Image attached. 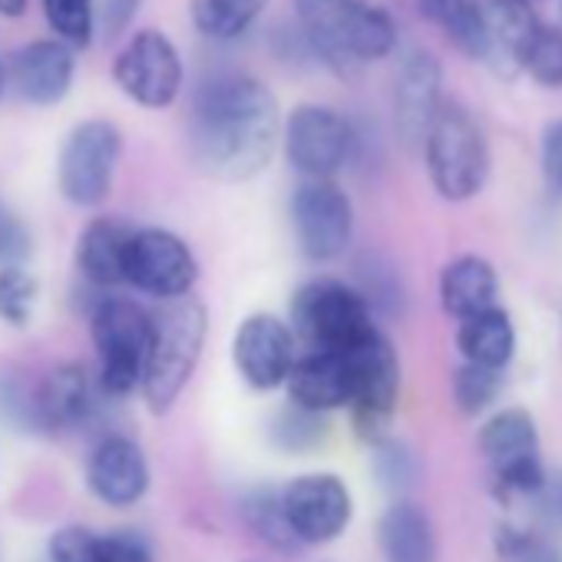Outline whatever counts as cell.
<instances>
[{
  "instance_id": "83f0119b",
  "label": "cell",
  "mask_w": 562,
  "mask_h": 562,
  "mask_svg": "<svg viewBox=\"0 0 562 562\" xmlns=\"http://www.w3.org/2000/svg\"><path fill=\"white\" fill-rule=\"evenodd\" d=\"M41 302V281L27 265L0 268V322L8 328H27Z\"/></svg>"
},
{
  "instance_id": "3957f363",
  "label": "cell",
  "mask_w": 562,
  "mask_h": 562,
  "mask_svg": "<svg viewBox=\"0 0 562 562\" xmlns=\"http://www.w3.org/2000/svg\"><path fill=\"white\" fill-rule=\"evenodd\" d=\"M302 27L318 57L338 70L384 60L397 47V24L368 0H299Z\"/></svg>"
},
{
  "instance_id": "6da1fadb",
  "label": "cell",
  "mask_w": 562,
  "mask_h": 562,
  "mask_svg": "<svg viewBox=\"0 0 562 562\" xmlns=\"http://www.w3.org/2000/svg\"><path fill=\"white\" fill-rule=\"evenodd\" d=\"M278 143V100L258 77L222 74L199 90L189 123V153L209 179H255L271 162Z\"/></svg>"
},
{
  "instance_id": "d4e9b609",
  "label": "cell",
  "mask_w": 562,
  "mask_h": 562,
  "mask_svg": "<svg viewBox=\"0 0 562 562\" xmlns=\"http://www.w3.org/2000/svg\"><path fill=\"white\" fill-rule=\"evenodd\" d=\"M457 348H460L463 364L503 371L516 351V331H513L509 315L496 305L473 318H463L457 328Z\"/></svg>"
},
{
  "instance_id": "f546056e",
  "label": "cell",
  "mask_w": 562,
  "mask_h": 562,
  "mask_svg": "<svg viewBox=\"0 0 562 562\" xmlns=\"http://www.w3.org/2000/svg\"><path fill=\"white\" fill-rule=\"evenodd\" d=\"M245 516H248V526L258 532V539H265L268 546L274 549H292L299 546L285 516H281V503H278V490H251L245 496Z\"/></svg>"
},
{
  "instance_id": "74e56055",
  "label": "cell",
  "mask_w": 562,
  "mask_h": 562,
  "mask_svg": "<svg viewBox=\"0 0 562 562\" xmlns=\"http://www.w3.org/2000/svg\"><path fill=\"white\" fill-rule=\"evenodd\" d=\"M539 156H542V176H546V182L555 192H562V120H555V123H549L542 130V149H539Z\"/></svg>"
},
{
  "instance_id": "4fadbf2b",
  "label": "cell",
  "mask_w": 562,
  "mask_h": 562,
  "mask_svg": "<svg viewBox=\"0 0 562 562\" xmlns=\"http://www.w3.org/2000/svg\"><path fill=\"white\" fill-rule=\"evenodd\" d=\"M281 146L305 179H335L355 153V130L338 110L302 103L281 123Z\"/></svg>"
},
{
  "instance_id": "8fae6325",
  "label": "cell",
  "mask_w": 562,
  "mask_h": 562,
  "mask_svg": "<svg viewBox=\"0 0 562 562\" xmlns=\"http://www.w3.org/2000/svg\"><path fill=\"white\" fill-rule=\"evenodd\" d=\"M351 368V417L355 430L378 443L387 437V427L397 411L401 397V358L391 345V338L378 328L368 341L351 348L348 355Z\"/></svg>"
},
{
  "instance_id": "484cf974",
  "label": "cell",
  "mask_w": 562,
  "mask_h": 562,
  "mask_svg": "<svg viewBox=\"0 0 562 562\" xmlns=\"http://www.w3.org/2000/svg\"><path fill=\"white\" fill-rule=\"evenodd\" d=\"M268 8V0H192V24L209 41L241 37Z\"/></svg>"
},
{
  "instance_id": "5b68a950",
  "label": "cell",
  "mask_w": 562,
  "mask_h": 562,
  "mask_svg": "<svg viewBox=\"0 0 562 562\" xmlns=\"http://www.w3.org/2000/svg\"><path fill=\"white\" fill-rule=\"evenodd\" d=\"M427 172L440 199L467 202L490 176V149L480 123L460 103H440L427 136H424Z\"/></svg>"
},
{
  "instance_id": "ab89813d",
  "label": "cell",
  "mask_w": 562,
  "mask_h": 562,
  "mask_svg": "<svg viewBox=\"0 0 562 562\" xmlns=\"http://www.w3.org/2000/svg\"><path fill=\"white\" fill-rule=\"evenodd\" d=\"M24 14H27V0H0V18L18 21Z\"/></svg>"
},
{
  "instance_id": "d6986e66",
  "label": "cell",
  "mask_w": 562,
  "mask_h": 562,
  "mask_svg": "<svg viewBox=\"0 0 562 562\" xmlns=\"http://www.w3.org/2000/svg\"><path fill=\"white\" fill-rule=\"evenodd\" d=\"M443 70L430 50H411L401 64L394 87V120L407 143H424L437 110H440Z\"/></svg>"
},
{
  "instance_id": "9a60e30c",
  "label": "cell",
  "mask_w": 562,
  "mask_h": 562,
  "mask_svg": "<svg viewBox=\"0 0 562 562\" xmlns=\"http://www.w3.org/2000/svg\"><path fill=\"white\" fill-rule=\"evenodd\" d=\"M295 335L285 318L255 312L241 318L232 338V364L235 374L251 391H278L285 387L295 364Z\"/></svg>"
},
{
  "instance_id": "b9f144b4",
  "label": "cell",
  "mask_w": 562,
  "mask_h": 562,
  "mask_svg": "<svg viewBox=\"0 0 562 562\" xmlns=\"http://www.w3.org/2000/svg\"><path fill=\"white\" fill-rule=\"evenodd\" d=\"M559 506H562V499H559Z\"/></svg>"
},
{
  "instance_id": "d590c367",
  "label": "cell",
  "mask_w": 562,
  "mask_h": 562,
  "mask_svg": "<svg viewBox=\"0 0 562 562\" xmlns=\"http://www.w3.org/2000/svg\"><path fill=\"white\" fill-rule=\"evenodd\" d=\"M100 562H156V559L143 536L120 529V532L100 536Z\"/></svg>"
},
{
  "instance_id": "7c38bea8",
  "label": "cell",
  "mask_w": 562,
  "mask_h": 562,
  "mask_svg": "<svg viewBox=\"0 0 562 562\" xmlns=\"http://www.w3.org/2000/svg\"><path fill=\"white\" fill-rule=\"evenodd\" d=\"M182 57L162 31H136L113 60V80L143 110H169L182 93Z\"/></svg>"
},
{
  "instance_id": "7a4b0ae2",
  "label": "cell",
  "mask_w": 562,
  "mask_h": 562,
  "mask_svg": "<svg viewBox=\"0 0 562 562\" xmlns=\"http://www.w3.org/2000/svg\"><path fill=\"white\" fill-rule=\"evenodd\" d=\"M205 335H209V312L192 295L179 302H166V308L153 315V341L139 384V394L153 414H166L182 397L202 361Z\"/></svg>"
},
{
  "instance_id": "f35d334b",
  "label": "cell",
  "mask_w": 562,
  "mask_h": 562,
  "mask_svg": "<svg viewBox=\"0 0 562 562\" xmlns=\"http://www.w3.org/2000/svg\"><path fill=\"white\" fill-rule=\"evenodd\" d=\"M139 8H143V0H103L106 34H120V31H126Z\"/></svg>"
},
{
  "instance_id": "9c48e42d",
  "label": "cell",
  "mask_w": 562,
  "mask_h": 562,
  "mask_svg": "<svg viewBox=\"0 0 562 562\" xmlns=\"http://www.w3.org/2000/svg\"><path fill=\"white\" fill-rule=\"evenodd\" d=\"M123 278L126 285L149 299L179 302L189 299V292L195 289L199 258L189 248V241L169 228H133L126 241Z\"/></svg>"
},
{
  "instance_id": "4dcf8cb0",
  "label": "cell",
  "mask_w": 562,
  "mask_h": 562,
  "mask_svg": "<svg viewBox=\"0 0 562 562\" xmlns=\"http://www.w3.org/2000/svg\"><path fill=\"white\" fill-rule=\"evenodd\" d=\"M522 70L546 90H562V27L539 24L526 57Z\"/></svg>"
},
{
  "instance_id": "8d00e7d4",
  "label": "cell",
  "mask_w": 562,
  "mask_h": 562,
  "mask_svg": "<svg viewBox=\"0 0 562 562\" xmlns=\"http://www.w3.org/2000/svg\"><path fill=\"white\" fill-rule=\"evenodd\" d=\"M312 420H318V414H305L299 407H289L285 414L278 417V440H281V447L292 450V453H302L312 443H318L322 434L315 427H308Z\"/></svg>"
},
{
  "instance_id": "ba28073f",
  "label": "cell",
  "mask_w": 562,
  "mask_h": 562,
  "mask_svg": "<svg viewBox=\"0 0 562 562\" xmlns=\"http://www.w3.org/2000/svg\"><path fill=\"white\" fill-rule=\"evenodd\" d=\"M480 453L490 463L496 493L506 496H532L546 483V470L539 460V430L526 407H503L480 427Z\"/></svg>"
},
{
  "instance_id": "277c9868",
  "label": "cell",
  "mask_w": 562,
  "mask_h": 562,
  "mask_svg": "<svg viewBox=\"0 0 562 562\" xmlns=\"http://www.w3.org/2000/svg\"><path fill=\"white\" fill-rule=\"evenodd\" d=\"M289 328L295 341L331 355H348L378 331L368 299L338 278H315L295 292Z\"/></svg>"
},
{
  "instance_id": "603a6c76",
  "label": "cell",
  "mask_w": 562,
  "mask_h": 562,
  "mask_svg": "<svg viewBox=\"0 0 562 562\" xmlns=\"http://www.w3.org/2000/svg\"><path fill=\"white\" fill-rule=\"evenodd\" d=\"M384 562H437V529L424 506L397 499L378 522Z\"/></svg>"
},
{
  "instance_id": "7402d4cb",
  "label": "cell",
  "mask_w": 562,
  "mask_h": 562,
  "mask_svg": "<svg viewBox=\"0 0 562 562\" xmlns=\"http://www.w3.org/2000/svg\"><path fill=\"white\" fill-rule=\"evenodd\" d=\"M496 295L499 274L483 255H460L440 274V305L457 322L496 308Z\"/></svg>"
},
{
  "instance_id": "2e32d148",
  "label": "cell",
  "mask_w": 562,
  "mask_h": 562,
  "mask_svg": "<svg viewBox=\"0 0 562 562\" xmlns=\"http://www.w3.org/2000/svg\"><path fill=\"white\" fill-rule=\"evenodd\" d=\"M153 483L149 460L143 447L126 434L103 437L87 457V490L110 509L136 506Z\"/></svg>"
},
{
  "instance_id": "44dd1931",
  "label": "cell",
  "mask_w": 562,
  "mask_h": 562,
  "mask_svg": "<svg viewBox=\"0 0 562 562\" xmlns=\"http://www.w3.org/2000/svg\"><path fill=\"white\" fill-rule=\"evenodd\" d=\"M37 424L50 430H77L93 414V384L83 364H60L54 368L34 401Z\"/></svg>"
},
{
  "instance_id": "d6a6232c",
  "label": "cell",
  "mask_w": 562,
  "mask_h": 562,
  "mask_svg": "<svg viewBox=\"0 0 562 562\" xmlns=\"http://www.w3.org/2000/svg\"><path fill=\"white\" fill-rule=\"evenodd\" d=\"M50 562H100V532L87 526H64L47 542Z\"/></svg>"
},
{
  "instance_id": "e0dca14e",
  "label": "cell",
  "mask_w": 562,
  "mask_h": 562,
  "mask_svg": "<svg viewBox=\"0 0 562 562\" xmlns=\"http://www.w3.org/2000/svg\"><path fill=\"white\" fill-rule=\"evenodd\" d=\"M77 74V57L74 47L64 41H34L21 47L11 64H8V80L14 83L18 97L31 106H57L67 100Z\"/></svg>"
},
{
  "instance_id": "e575fe53",
  "label": "cell",
  "mask_w": 562,
  "mask_h": 562,
  "mask_svg": "<svg viewBox=\"0 0 562 562\" xmlns=\"http://www.w3.org/2000/svg\"><path fill=\"white\" fill-rule=\"evenodd\" d=\"M34 251L31 241V228L24 225V218L0 202V268L4 265H24L27 255Z\"/></svg>"
},
{
  "instance_id": "30bf717a",
  "label": "cell",
  "mask_w": 562,
  "mask_h": 562,
  "mask_svg": "<svg viewBox=\"0 0 562 562\" xmlns=\"http://www.w3.org/2000/svg\"><path fill=\"white\" fill-rule=\"evenodd\" d=\"M278 503L299 546H328L341 539L355 519L351 486L328 470L292 476L278 490Z\"/></svg>"
},
{
  "instance_id": "60d3db41",
  "label": "cell",
  "mask_w": 562,
  "mask_h": 562,
  "mask_svg": "<svg viewBox=\"0 0 562 562\" xmlns=\"http://www.w3.org/2000/svg\"><path fill=\"white\" fill-rule=\"evenodd\" d=\"M4 90H8V67L0 60V100H4Z\"/></svg>"
},
{
  "instance_id": "f1b7e54d",
  "label": "cell",
  "mask_w": 562,
  "mask_h": 562,
  "mask_svg": "<svg viewBox=\"0 0 562 562\" xmlns=\"http://www.w3.org/2000/svg\"><path fill=\"white\" fill-rule=\"evenodd\" d=\"M44 18L57 41L74 50H87L97 31V8L93 0H44Z\"/></svg>"
},
{
  "instance_id": "cb8c5ba5",
  "label": "cell",
  "mask_w": 562,
  "mask_h": 562,
  "mask_svg": "<svg viewBox=\"0 0 562 562\" xmlns=\"http://www.w3.org/2000/svg\"><path fill=\"white\" fill-rule=\"evenodd\" d=\"M130 232L116 218H93L80 238H77V271L90 281L93 289H120L126 285L123 278V258Z\"/></svg>"
},
{
  "instance_id": "4316f807",
  "label": "cell",
  "mask_w": 562,
  "mask_h": 562,
  "mask_svg": "<svg viewBox=\"0 0 562 562\" xmlns=\"http://www.w3.org/2000/svg\"><path fill=\"white\" fill-rule=\"evenodd\" d=\"M420 11L430 24H437L467 57L486 60V37L473 0H420Z\"/></svg>"
},
{
  "instance_id": "5bb4252c",
  "label": "cell",
  "mask_w": 562,
  "mask_h": 562,
  "mask_svg": "<svg viewBox=\"0 0 562 562\" xmlns=\"http://www.w3.org/2000/svg\"><path fill=\"white\" fill-rule=\"evenodd\" d=\"M299 248L312 261H338L355 238V205L335 179H305L292 192Z\"/></svg>"
},
{
  "instance_id": "836d02e7",
  "label": "cell",
  "mask_w": 562,
  "mask_h": 562,
  "mask_svg": "<svg viewBox=\"0 0 562 562\" xmlns=\"http://www.w3.org/2000/svg\"><path fill=\"white\" fill-rule=\"evenodd\" d=\"M496 552H499V562H562V555L555 552L552 542H546L532 532H516V529L499 532Z\"/></svg>"
},
{
  "instance_id": "ffe728a7",
  "label": "cell",
  "mask_w": 562,
  "mask_h": 562,
  "mask_svg": "<svg viewBox=\"0 0 562 562\" xmlns=\"http://www.w3.org/2000/svg\"><path fill=\"white\" fill-rule=\"evenodd\" d=\"M486 37V60L499 67H522V57L539 31L529 0H473Z\"/></svg>"
},
{
  "instance_id": "ac0fdd59",
  "label": "cell",
  "mask_w": 562,
  "mask_h": 562,
  "mask_svg": "<svg viewBox=\"0 0 562 562\" xmlns=\"http://www.w3.org/2000/svg\"><path fill=\"white\" fill-rule=\"evenodd\" d=\"M289 407H299L305 414H335L351 407V368L345 355L331 351H308L299 355L292 364V374L285 381Z\"/></svg>"
},
{
  "instance_id": "8992f818",
  "label": "cell",
  "mask_w": 562,
  "mask_h": 562,
  "mask_svg": "<svg viewBox=\"0 0 562 562\" xmlns=\"http://www.w3.org/2000/svg\"><path fill=\"white\" fill-rule=\"evenodd\" d=\"M90 338L100 361V387L110 397H130L143 384L153 341V315L133 299L106 295L90 315Z\"/></svg>"
},
{
  "instance_id": "1f68e13d",
  "label": "cell",
  "mask_w": 562,
  "mask_h": 562,
  "mask_svg": "<svg viewBox=\"0 0 562 562\" xmlns=\"http://www.w3.org/2000/svg\"><path fill=\"white\" fill-rule=\"evenodd\" d=\"M503 374L499 371H486V368H473V364H460L453 374V401L467 417L483 414L496 394H499Z\"/></svg>"
},
{
  "instance_id": "52a82bcc",
  "label": "cell",
  "mask_w": 562,
  "mask_h": 562,
  "mask_svg": "<svg viewBox=\"0 0 562 562\" xmlns=\"http://www.w3.org/2000/svg\"><path fill=\"white\" fill-rule=\"evenodd\" d=\"M123 156V133L110 120L77 123L57 156V189L77 209H97L110 199L116 166Z\"/></svg>"
}]
</instances>
